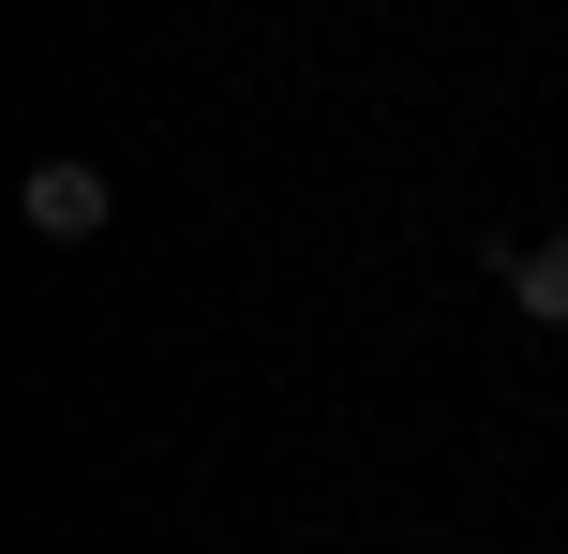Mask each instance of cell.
Masks as SVG:
<instances>
[{
	"label": "cell",
	"mask_w": 568,
	"mask_h": 554,
	"mask_svg": "<svg viewBox=\"0 0 568 554\" xmlns=\"http://www.w3.org/2000/svg\"><path fill=\"white\" fill-rule=\"evenodd\" d=\"M16 225H30V240H105V225H120V180L90 165V150H45V165L16 180Z\"/></svg>",
	"instance_id": "cell-1"
},
{
	"label": "cell",
	"mask_w": 568,
	"mask_h": 554,
	"mask_svg": "<svg viewBox=\"0 0 568 554\" xmlns=\"http://www.w3.org/2000/svg\"><path fill=\"white\" fill-rule=\"evenodd\" d=\"M494 270H509V300H524L539 330H568V225H554V240H494Z\"/></svg>",
	"instance_id": "cell-2"
}]
</instances>
